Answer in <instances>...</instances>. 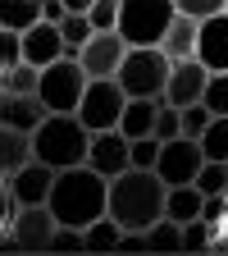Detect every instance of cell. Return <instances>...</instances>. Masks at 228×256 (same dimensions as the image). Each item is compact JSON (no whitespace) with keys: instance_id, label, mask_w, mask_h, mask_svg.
<instances>
[{"instance_id":"obj_1","label":"cell","mask_w":228,"mask_h":256,"mask_svg":"<svg viewBox=\"0 0 228 256\" xmlns=\"http://www.w3.org/2000/svg\"><path fill=\"white\" fill-rule=\"evenodd\" d=\"M46 206L55 210L59 224H73V229H87L91 220H101L110 206V178L96 174L91 165H69L55 174V188Z\"/></svg>"},{"instance_id":"obj_2","label":"cell","mask_w":228,"mask_h":256,"mask_svg":"<svg viewBox=\"0 0 228 256\" xmlns=\"http://www.w3.org/2000/svg\"><path fill=\"white\" fill-rule=\"evenodd\" d=\"M165 192H169V183L155 170H123V174L110 178L105 215L119 220V229H151L165 215Z\"/></svg>"},{"instance_id":"obj_3","label":"cell","mask_w":228,"mask_h":256,"mask_svg":"<svg viewBox=\"0 0 228 256\" xmlns=\"http://www.w3.org/2000/svg\"><path fill=\"white\" fill-rule=\"evenodd\" d=\"M87 146H91V128H82L78 114H46L32 128V160H46L50 170L87 165Z\"/></svg>"},{"instance_id":"obj_4","label":"cell","mask_w":228,"mask_h":256,"mask_svg":"<svg viewBox=\"0 0 228 256\" xmlns=\"http://www.w3.org/2000/svg\"><path fill=\"white\" fill-rule=\"evenodd\" d=\"M169 69H174V60L160 46H128V55H123V64H119L114 78H119L123 96H151V101H165Z\"/></svg>"},{"instance_id":"obj_5","label":"cell","mask_w":228,"mask_h":256,"mask_svg":"<svg viewBox=\"0 0 228 256\" xmlns=\"http://www.w3.org/2000/svg\"><path fill=\"white\" fill-rule=\"evenodd\" d=\"M174 14V0H119V37L128 46H160Z\"/></svg>"},{"instance_id":"obj_6","label":"cell","mask_w":228,"mask_h":256,"mask_svg":"<svg viewBox=\"0 0 228 256\" xmlns=\"http://www.w3.org/2000/svg\"><path fill=\"white\" fill-rule=\"evenodd\" d=\"M87 69L78 64V55H59L55 64L41 69V82H37V96L50 114H78V101L87 92Z\"/></svg>"},{"instance_id":"obj_7","label":"cell","mask_w":228,"mask_h":256,"mask_svg":"<svg viewBox=\"0 0 228 256\" xmlns=\"http://www.w3.org/2000/svg\"><path fill=\"white\" fill-rule=\"evenodd\" d=\"M128 106V96L119 87V78H91L82 101H78V119L82 128H91V133H101V128H119V114Z\"/></svg>"},{"instance_id":"obj_8","label":"cell","mask_w":228,"mask_h":256,"mask_svg":"<svg viewBox=\"0 0 228 256\" xmlns=\"http://www.w3.org/2000/svg\"><path fill=\"white\" fill-rule=\"evenodd\" d=\"M206 165V151H201V138H169V142H160V160H155V174L165 178L169 188L174 183H197Z\"/></svg>"},{"instance_id":"obj_9","label":"cell","mask_w":228,"mask_h":256,"mask_svg":"<svg viewBox=\"0 0 228 256\" xmlns=\"http://www.w3.org/2000/svg\"><path fill=\"white\" fill-rule=\"evenodd\" d=\"M14 234V247L18 252H50V238L59 229V220L50 206H18V215L5 224Z\"/></svg>"},{"instance_id":"obj_10","label":"cell","mask_w":228,"mask_h":256,"mask_svg":"<svg viewBox=\"0 0 228 256\" xmlns=\"http://www.w3.org/2000/svg\"><path fill=\"white\" fill-rule=\"evenodd\" d=\"M123 55H128V42L119 37V28H105V32L87 37V46L78 50V64L87 69V78H114Z\"/></svg>"},{"instance_id":"obj_11","label":"cell","mask_w":228,"mask_h":256,"mask_svg":"<svg viewBox=\"0 0 228 256\" xmlns=\"http://www.w3.org/2000/svg\"><path fill=\"white\" fill-rule=\"evenodd\" d=\"M87 165L96 174H123V170H133V142H128L119 128H101V133H91V146H87Z\"/></svg>"},{"instance_id":"obj_12","label":"cell","mask_w":228,"mask_h":256,"mask_svg":"<svg viewBox=\"0 0 228 256\" xmlns=\"http://www.w3.org/2000/svg\"><path fill=\"white\" fill-rule=\"evenodd\" d=\"M55 174L59 170H50L46 160H27V165H18L5 183H9V192H14L18 206H46L50 188H55Z\"/></svg>"},{"instance_id":"obj_13","label":"cell","mask_w":228,"mask_h":256,"mask_svg":"<svg viewBox=\"0 0 228 256\" xmlns=\"http://www.w3.org/2000/svg\"><path fill=\"white\" fill-rule=\"evenodd\" d=\"M197 60L210 74H228V10L197 23Z\"/></svg>"},{"instance_id":"obj_14","label":"cell","mask_w":228,"mask_h":256,"mask_svg":"<svg viewBox=\"0 0 228 256\" xmlns=\"http://www.w3.org/2000/svg\"><path fill=\"white\" fill-rule=\"evenodd\" d=\"M206 78L210 69L192 55V60H174V69H169V87H165V101L169 106H192V101H201V92H206Z\"/></svg>"},{"instance_id":"obj_15","label":"cell","mask_w":228,"mask_h":256,"mask_svg":"<svg viewBox=\"0 0 228 256\" xmlns=\"http://www.w3.org/2000/svg\"><path fill=\"white\" fill-rule=\"evenodd\" d=\"M50 110L41 106L37 92H0V124L5 128H18V133H32Z\"/></svg>"},{"instance_id":"obj_16","label":"cell","mask_w":228,"mask_h":256,"mask_svg":"<svg viewBox=\"0 0 228 256\" xmlns=\"http://www.w3.org/2000/svg\"><path fill=\"white\" fill-rule=\"evenodd\" d=\"M18 42H23V60L27 64H37V69H46V64H55L64 55V37H59V23H32L27 32H18Z\"/></svg>"},{"instance_id":"obj_17","label":"cell","mask_w":228,"mask_h":256,"mask_svg":"<svg viewBox=\"0 0 228 256\" xmlns=\"http://www.w3.org/2000/svg\"><path fill=\"white\" fill-rule=\"evenodd\" d=\"M165 101H151V96H128V106L119 114V133L133 142V138H155V114Z\"/></svg>"},{"instance_id":"obj_18","label":"cell","mask_w":228,"mask_h":256,"mask_svg":"<svg viewBox=\"0 0 228 256\" xmlns=\"http://www.w3.org/2000/svg\"><path fill=\"white\" fill-rule=\"evenodd\" d=\"M197 23L201 18H192V14H174L169 32L160 37V50H165L169 60H192L197 55Z\"/></svg>"},{"instance_id":"obj_19","label":"cell","mask_w":228,"mask_h":256,"mask_svg":"<svg viewBox=\"0 0 228 256\" xmlns=\"http://www.w3.org/2000/svg\"><path fill=\"white\" fill-rule=\"evenodd\" d=\"M201 210H206V192H201L197 183H174V188L165 192V215H169V220L187 224V220H197Z\"/></svg>"},{"instance_id":"obj_20","label":"cell","mask_w":228,"mask_h":256,"mask_svg":"<svg viewBox=\"0 0 228 256\" xmlns=\"http://www.w3.org/2000/svg\"><path fill=\"white\" fill-rule=\"evenodd\" d=\"M27 160H32V133H18V128L0 124V178H9Z\"/></svg>"},{"instance_id":"obj_21","label":"cell","mask_w":228,"mask_h":256,"mask_svg":"<svg viewBox=\"0 0 228 256\" xmlns=\"http://www.w3.org/2000/svg\"><path fill=\"white\" fill-rule=\"evenodd\" d=\"M32 23H41V0H0V28L27 32Z\"/></svg>"},{"instance_id":"obj_22","label":"cell","mask_w":228,"mask_h":256,"mask_svg":"<svg viewBox=\"0 0 228 256\" xmlns=\"http://www.w3.org/2000/svg\"><path fill=\"white\" fill-rule=\"evenodd\" d=\"M146 252H183V224L160 215L151 229H146Z\"/></svg>"},{"instance_id":"obj_23","label":"cell","mask_w":228,"mask_h":256,"mask_svg":"<svg viewBox=\"0 0 228 256\" xmlns=\"http://www.w3.org/2000/svg\"><path fill=\"white\" fill-rule=\"evenodd\" d=\"M119 220H110V215H101V220H91L87 229H82V242H87V252H119Z\"/></svg>"},{"instance_id":"obj_24","label":"cell","mask_w":228,"mask_h":256,"mask_svg":"<svg viewBox=\"0 0 228 256\" xmlns=\"http://www.w3.org/2000/svg\"><path fill=\"white\" fill-rule=\"evenodd\" d=\"M91 18L87 14H64L59 18V37H64V55H78L82 46H87V37H91Z\"/></svg>"},{"instance_id":"obj_25","label":"cell","mask_w":228,"mask_h":256,"mask_svg":"<svg viewBox=\"0 0 228 256\" xmlns=\"http://www.w3.org/2000/svg\"><path fill=\"white\" fill-rule=\"evenodd\" d=\"M37 82H41V69L27 64V60L9 64V69L0 74V92H37Z\"/></svg>"},{"instance_id":"obj_26","label":"cell","mask_w":228,"mask_h":256,"mask_svg":"<svg viewBox=\"0 0 228 256\" xmlns=\"http://www.w3.org/2000/svg\"><path fill=\"white\" fill-rule=\"evenodd\" d=\"M201 151L206 160H228V114H215L201 133Z\"/></svg>"},{"instance_id":"obj_27","label":"cell","mask_w":228,"mask_h":256,"mask_svg":"<svg viewBox=\"0 0 228 256\" xmlns=\"http://www.w3.org/2000/svg\"><path fill=\"white\" fill-rule=\"evenodd\" d=\"M197 188L206 192V197H219V192H228V165H224V160H206L201 174H197Z\"/></svg>"},{"instance_id":"obj_28","label":"cell","mask_w":228,"mask_h":256,"mask_svg":"<svg viewBox=\"0 0 228 256\" xmlns=\"http://www.w3.org/2000/svg\"><path fill=\"white\" fill-rule=\"evenodd\" d=\"M201 101H206L210 114H228V74H210V78H206Z\"/></svg>"},{"instance_id":"obj_29","label":"cell","mask_w":228,"mask_h":256,"mask_svg":"<svg viewBox=\"0 0 228 256\" xmlns=\"http://www.w3.org/2000/svg\"><path fill=\"white\" fill-rule=\"evenodd\" d=\"M210 234H215V224L210 220H187L183 224V252H210Z\"/></svg>"},{"instance_id":"obj_30","label":"cell","mask_w":228,"mask_h":256,"mask_svg":"<svg viewBox=\"0 0 228 256\" xmlns=\"http://www.w3.org/2000/svg\"><path fill=\"white\" fill-rule=\"evenodd\" d=\"M155 138L160 142H169V138H183V110L178 106H160V114H155Z\"/></svg>"},{"instance_id":"obj_31","label":"cell","mask_w":228,"mask_h":256,"mask_svg":"<svg viewBox=\"0 0 228 256\" xmlns=\"http://www.w3.org/2000/svg\"><path fill=\"white\" fill-rule=\"evenodd\" d=\"M210 119H215V114L206 110V101H192V106H183V133H187V138H201Z\"/></svg>"},{"instance_id":"obj_32","label":"cell","mask_w":228,"mask_h":256,"mask_svg":"<svg viewBox=\"0 0 228 256\" xmlns=\"http://www.w3.org/2000/svg\"><path fill=\"white\" fill-rule=\"evenodd\" d=\"M160 138H133V170H155Z\"/></svg>"},{"instance_id":"obj_33","label":"cell","mask_w":228,"mask_h":256,"mask_svg":"<svg viewBox=\"0 0 228 256\" xmlns=\"http://www.w3.org/2000/svg\"><path fill=\"white\" fill-rule=\"evenodd\" d=\"M50 252H87L82 229H73V224H59V229H55V238H50Z\"/></svg>"},{"instance_id":"obj_34","label":"cell","mask_w":228,"mask_h":256,"mask_svg":"<svg viewBox=\"0 0 228 256\" xmlns=\"http://www.w3.org/2000/svg\"><path fill=\"white\" fill-rule=\"evenodd\" d=\"M18 60H23V42H18V32L0 28V74H5L9 64H18Z\"/></svg>"},{"instance_id":"obj_35","label":"cell","mask_w":228,"mask_h":256,"mask_svg":"<svg viewBox=\"0 0 228 256\" xmlns=\"http://www.w3.org/2000/svg\"><path fill=\"white\" fill-rule=\"evenodd\" d=\"M178 14H192V18H210L219 10H228V0H174Z\"/></svg>"},{"instance_id":"obj_36","label":"cell","mask_w":228,"mask_h":256,"mask_svg":"<svg viewBox=\"0 0 228 256\" xmlns=\"http://www.w3.org/2000/svg\"><path fill=\"white\" fill-rule=\"evenodd\" d=\"M18 215V202H14V192H9V183L0 178V229H5V224Z\"/></svg>"},{"instance_id":"obj_37","label":"cell","mask_w":228,"mask_h":256,"mask_svg":"<svg viewBox=\"0 0 228 256\" xmlns=\"http://www.w3.org/2000/svg\"><path fill=\"white\" fill-rule=\"evenodd\" d=\"M64 14H69V10H64V0H41V18L46 23H59Z\"/></svg>"},{"instance_id":"obj_38","label":"cell","mask_w":228,"mask_h":256,"mask_svg":"<svg viewBox=\"0 0 228 256\" xmlns=\"http://www.w3.org/2000/svg\"><path fill=\"white\" fill-rule=\"evenodd\" d=\"M96 5V0H64V10H69V14H87Z\"/></svg>"},{"instance_id":"obj_39","label":"cell","mask_w":228,"mask_h":256,"mask_svg":"<svg viewBox=\"0 0 228 256\" xmlns=\"http://www.w3.org/2000/svg\"><path fill=\"white\" fill-rule=\"evenodd\" d=\"M0 252H18V247H14V234H9V229H0Z\"/></svg>"},{"instance_id":"obj_40","label":"cell","mask_w":228,"mask_h":256,"mask_svg":"<svg viewBox=\"0 0 228 256\" xmlns=\"http://www.w3.org/2000/svg\"><path fill=\"white\" fill-rule=\"evenodd\" d=\"M224 165H228V160H224Z\"/></svg>"}]
</instances>
